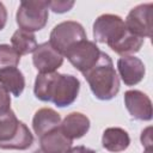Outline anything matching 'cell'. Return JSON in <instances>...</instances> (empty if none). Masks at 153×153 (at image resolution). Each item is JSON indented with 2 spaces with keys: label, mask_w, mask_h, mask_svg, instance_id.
I'll return each mask as SVG.
<instances>
[{
  "label": "cell",
  "mask_w": 153,
  "mask_h": 153,
  "mask_svg": "<svg viewBox=\"0 0 153 153\" xmlns=\"http://www.w3.org/2000/svg\"><path fill=\"white\" fill-rule=\"evenodd\" d=\"M80 81L71 74L39 73L36 76L33 92L43 102H51L60 108L71 105L78 97Z\"/></svg>",
  "instance_id": "1"
},
{
  "label": "cell",
  "mask_w": 153,
  "mask_h": 153,
  "mask_svg": "<svg viewBox=\"0 0 153 153\" xmlns=\"http://www.w3.org/2000/svg\"><path fill=\"white\" fill-rule=\"evenodd\" d=\"M92 93L100 100L112 99L120 91V79L110 56L100 51L94 66L82 73Z\"/></svg>",
  "instance_id": "2"
},
{
  "label": "cell",
  "mask_w": 153,
  "mask_h": 153,
  "mask_svg": "<svg viewBox=\"0 0 153 153\" xmlns=\"http://www.w3.org/2000/svg\"><path fill=\"white\" fill-rule=\"evenodd\" d=\"M17 24L25 31L42 30L48 20V1L42 0H25L22 1L17 14Z\"/></svg>",
  "instance_id": "3"
},
{
  "label": "cell",
  "mask_w": 153,
  "mask_h": 153,
  "mask_svg": "<svg viewBox=\"0 0 153 153\" xmlns=\"http://www.w3.org/2000/svg\"><path fill=\"white\" fill-rule=\"evenodd\" d=\"M49 38V43L53 45V48L63 56L71 47L81 41H85L87 37L80 23L67 20L57 24L51 30Z\"/></svg>",
  "instance_id": "4"
},
{
  "label": "cell",
  "mask_w": 153,
  "mask_h": 153,
  "mask_svg": "<svg viewBox=\"0 0 153 153\" xmlns=\"http://www.w3.org/2000/svg\"><path fill=\"white\" fill-rule=\"evenodd\" d=\"M128 29L126 27L124 20L116 14H102L93 23V37L99 43H105L112 47L117 43L126 33Z\"/></svg>",
  "instance_id": "5"
},
{
  "label": "cell",
  "mask_w": 153,
  "mask_h": 153,
  "mask_svg": "<svg viewBox=\"0 0 153 153\" xmlns=\"http://www.w3.org/2000/svg\"><path fill=\"white\" fill-rule=\"evenodd\" d=\"M100 55L99 48L96 45L94 42L91 41H81L73 47H71L63 56L67 57V60L81 73H85L88 71L92 66L96 65Z\"/></svg>",
  "instance_id": "6"
},
{
  "label": "cell",
  "mask_w": 153,
  "mask_h": 153,
  "mask_svg": "<svg viewBox=\"0 0 153 153\" xmlns=\"http://www.w3.org/2000/svg\"><path fill=\"white\" fill-rule=\"evenodd\" d=\"M152 10L153 4H141L130 10L124 22L129 32L137 37L152 36Z\"/></svg>",
  "instance_id": "7"
},
{
  "label": "cell",
  "mask_w": 153,
  "mask_h": 153,
  "mask_svg": "<svg viewBox=\"0 0 153 153\" xmlns=\"http://www.w3.org/2000/svg\"><path fill=\"white\" fill-rule=\"evenodd\" d=\"M32 62L39 73H53L63 63V56L53 48L49 42H44L33 51Z\"/></svg>",
  "instance_id": "8"
},
{
  "label": "cell",
  "mask_w": 153,
  "mask_h": 153,
  "mask_svg": "<svg viewBox=\"0 0 153 153\" xmlns=\"http://www.w3.org/2000/svg\"><path fill=\"white\" fill-rule=\"evenodd\" d=\"M124 105L131 117L140 121L152 120V102L147 94L137 90H129L124 93Z\"/></svg>",
  "instance_id": "9"
},
{
  "label": "cell",
  "mask_w": 153,
  "mask_h": 153,
  "mask_svg": "<svg viewBox=\"0 0 153 153\" xmlns=\"http://www.w3.org/2000/svg\"><path fill=\"white\" fill-rule=\"evenodd\" d=\"M117 69L122 81L128 86L139 84L146 73L143 62L135 56L120 57L117 61Z\"/></svg>",
  "instance_id": "10"
},
{
  "label": "cell",
  "mask_w": 153,
  "mask_h": 153,
  "mask_svg": "<svg viewBox=\"0 0 153 153\" xmlns=\"http://www.w3.org/2000/svg\"><path fill=\"white\" fill-rule=\"evenodd\" d=\"M60 129L71 140L82 137L90 129V120L81 112H71L61 122Z\"/></svg>",
  "instance_id": "11"
},
{
  "label": "cell",
  "mask_w": 153,
  "mask_h": 153,
  "mask_svg": "<svg viewBox=\"0 0 153 153\" xmlns=\"http://www.w3.org/2000/svg\"><path fill=\"white\" fill-rule=\"evenodd\" d=\"M73 140L67 137L60 127L39 137L41 149L44 153H66L72 147Z\"/></svg>",
  "instance_id": "12"
},
{
  "label": "cell",
  "mask_w": 153,
  "mask_h": 153,
  "mask_svg": "<svg viewBox=\"0 0 153 153\" xmlns=\"http://www.w3.org/2000/svg\"><path fill=\"white\" fill-rule=\"evenodd\" d=\"M61 124V117L60 115L50 109V108H42L35 112L33 120H32V128L33 131L41 137L42 135L54 130L55 128L60 127Z\"/></svg>",
  "instance_id": "13"
},
{
  "label": "cell",
  "mask_w": 153,
  "mask_h": 153,
  "mask_svg": "<svg viewBox=\"0 0 153 153\" xmlns=\"http://www.w3.org/2000/svg\"><path fill=\"white\" fill-rule=\"evenodd\" d=\"M129 143H130L129 134L122 128L112 127L105 129L103 133L102 145L109 152H115V153L122 152L128 148Z\"/></svg>",
  "instance_id": "14"
},
{
  "label": "cell",
  "mask_w": 153,
  "mask_h": 153,
  "mask_svg": "<svg viewBox=\"0 0 153 153\" xmlns=\"http://www.w3.org/2000/svg\"><path fill=\"white\" fill-rule=\"evenodd\" d=\"M0 85L16 97H19L25 87V78L17 67H6L0 69Z\"/></svg>",
  "instance_id": "15"
},
{
  "label": "cell",
  "mask_w": 153,
  "mask_h": 153,
  "mask_svg": "<svg viewBox=\"0 0 153 153\" xmlns=\"http://www.w3.org/2000/svg\"><path fill=\"white\" fill-rule=\"evenodd\" d=\"M11 42H12V48L19 55H26L29 53H33L38 45L33 32L25 31L22 29L17 30L12 35Z\"/></svg>",
  "instance_id": "16"
},
{
  "label": "cell",
  "mask_w": 153,
  "mask_h": 153,
  "mask_svg": "<svg viewBox=\"0 0 153 153\" xmlns=\"http://www.w3.org/2000/svg\"><path fill=\"white\" fill-rule=\"evenodd\" d=\"M20 121H18L16 114L10 109L0 112V145L10 141L18 131Z\"/></svg>",
  "instance_id": "17"
},
{
  "label": "cell",
  "mask_w": 153,
  "mask_h": 153,
  "mask_svg": "<svg viewBox=\"0 0 153 153\" xmlns=\"http://www.w3.org/2000/svg\"><path fill=\"white\" fill-rule=\"evenodd\" d=\"M143 44V38L137 37L133 35L131 32L127 31V33L112 47H110L116 54L121 55L122 57L124 56H130L131 54H135L140 50V48Z\"/></svg>",
  "instance_id": "18"
},
{
  "label": "cell",
  "mask_w": 153,
  "mask_h": 153,
  "mask_svg": "<svg viewBox=\"0 0 153 153\" xmlns=\"http://www.w3.org/2000/svg\"><path fill=\"white\" fill-rule=\"evenodd\" d=\"M32 142H33V135L31 134V131L29 130L26 124L20 122L17 134L10 141L1 143L0 148L1 149H20V151H23V149H27L29 147H31Z\"/></svg>",
  "instance_id": "19"
},
{
  "label": "cell",
  "mask_w": 153,
  "mask_h": 153,
  "mask_svg": "<svg viewBox=\"0 0 153 153\" xmlns=\"http://www.w3.org/2000/svg\"><path fill=\"white\" fill-rule=\"evenodd\" d=\"M20 55L8 44H0V69L6 67H17Z\"/></svg>",
  "instance_id": "20"
},
{
  "label": "cell",
  "mask_w": 153,
  "mask_h": 153,
  "mask_svg": "<svg viewBox=\"0 0 153 153\" xmlns=\"http://www.w3.org/2000/svg\"><path fill=\"white\" fill-rule=\"evenodd\" d=\"M74 6V1H48V8L55 13L68 12Z\"/></svg>",
  "instance_id": "21"
},
{
  "label": "cell",
  "mask_w": 153,
  "mask_h": 153,
  "mask_svg": "<svg viewBox=\"0 0 153 153\" xmlns=\"http://www.w3.org/2000/svg\"><path fill=\"white\" fill-rule=\"evenodd\" d=\"M11 109V97L10 93L0 85V112Z\"/></svg>",
  "instance_id": "22"
},
{
  "label": "cell",
  "mask_w": 153,
  "mask_h": 153,
  "mask_svg": "<svg viewBox=\"0 0 153 153\" xmlns=\"http://www.w3.org/2000/svg\"><path fill=\"white\" fill-rule=\"evenodd\" d=\"M66 153H96V152L85 146H75V147H71Z\"/></svg>",
  "instance_id": "23"
},
{
  "label": "cell",
  "mask_w": 153,
  "mask_h": 153,
  "mask_svg": "<svg viewBox=\"0 0 153 153\" xmlns=\"http://www.w3.org/2000/svg\"><path fill=\"white\" fill-rule=\"evenodd\" d=\"M7 22V11L2 2H0V31L5 27Z\"/></svg>",
  "instance_id": "24"
},
{
  "label": "cell",
  "mask_w": 153,
  "mask_h": 153,
  "mask_svg": "<svg viewBox=\"0 0 153 153\" xmlns=\"http://www.w3.org/2000/svg\"><path fill=\"white\" fill-rule=\"evenodd\" d=\"M33 153H44V152H43L42 149H37V151H36V152H33Z\"/></svg>",
  "instance_id": "25"
}]
</instances>
